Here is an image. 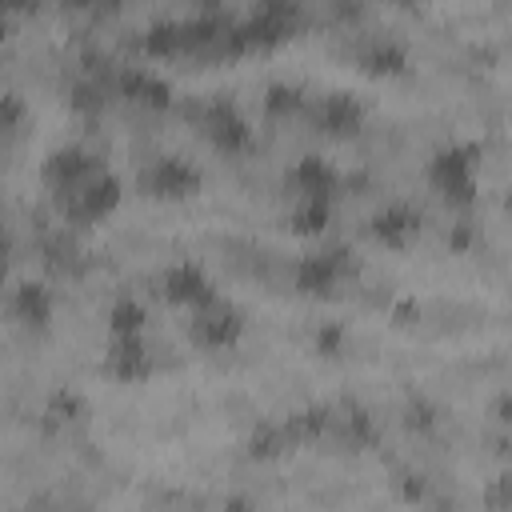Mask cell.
<instances>
[{"label": "cell", "mask_w": 512, "mask_h": 512, "mask_svg": "<svg viewBox=\"0 0 512 512\" xmlns=\"http://www.w3.org/2000/svg\"><path fill=\"white\" fill-rule=\"evenodd\" d=\"M424 176L440 200H448L452 208H468L476 200V188H480V148L468 140L440 144L428 156Z\"/></svg>", "instance_id": "cell-1"}, {"label": "cell", "mask_w": 512, "mask_h": 512, "mask_svg": "<svg viewBox=\"0 0 512 512\" xmlns=\"http://www.w3.org/2000/svg\"><path fill=\"white\" fill-rule=\"evenodd\" d=\"M120 200H124V180L108 164H100L92 176H84L68 192L52 196L60 220H68V224H100L120 208Z\"/></svg>", "instance_id": "cell-2"}, {"label": "cell", "mask_w": 512, "mask_h": 512, "mask_svg": "<svg viewBox=\"0 0 512 512\" xmlns=\"http://www.w3.org/2000/svg\"><path fill=\"white\" fill-rule=\"evenodd\" d=\"M200 184H204L200 168H196L188 156H176V152L152 156V160H144L140 172H136V192L148 196V200H164V204H176V200L196 196Z\"/></svg>", "instance_id": "cell-3"}, {"label": "cell", "mask_w": 512, "mask_h": 512, "mask_svg": "<svg viewBox=\"0 0 512 512\" xmlns=\"http://www.w3.org/2000/svg\"><path fill=\"white\" fill-rule=\"evenodd\" d=\"M244 308L236 304V300H228V296H212L208 304H200V308H192L188 312V340L196 344V348H208V352H224V348H232V344H240V336H244Z\"/></svg>", "instance_id": "cell-4"}, {"label": "cell", "mask_w": 512, "mask_h": 512, "mask_svg": "<svg viewBox=\"0 0 512 512\" xmlns=\"http://www.w3.org/2000/svg\"><path fill=\"white\" fill-rule=\"evenodd\" d=\"M196 120H200L204 140H208L216 152H224V156H240V152H248L252 140H256L252 120H248L244 108H240L236 100H228V96H216V100L200 104Z\"/></svg>", "instance_id": "cell-5"}, {"label": "cell", "mask_w": 512, "mask_h": 512, "mask_svg": "<svg viewBox=\"0 0 512 512\" xmlns=\"http://www.w3.org/2000/svg\"><path fill=\"white\" fill-rule=\"evenodd\" d=\"M352 268H356V260H352V252L344 244L316 248V252H304L292 264V284L304 296H332L352 276Z\"/></svg>", "instance_id": "cell-6"}, {"label": "cell", "mask_w": 512, "mask_h": 512, "mask_svg": "<svg viewBox=\"0 0 512 512\" xmlns=\"http://www.w3.org/2000/svg\"><path fill=\"white\" fill-rule=\"evenodd\" d=\"M156 292H160L172 308L192 312V308L208 304L220 288L212 284V276H208V268H204L200 260H172V264L156 276Z\"/></svg>", "instance_id": "cell-7"}, {"label": "cell", "mask_w": 512, "mask_h": 512, "mask_svg": "<svg viewBox=\"0 0 512 512\" xmlns=\"http://www.w3.org/2000/svg\"><path fill=\"white\" fill-rule=\"evenodd\" d=\"M100 164H104V156H96L88 144H56L40 164V180H44L48 196H60L72 184H80L84 176H92Z\"/></svg>", "instance_id": "cell-8"}, {"label": "cell", "mask_w": 512, "mask_h": 512, "mask_svg": "<svg viewBox=\"0 0 512 512\" xmlns=\"http://www.w3.org/2000/svg\"><path fill=\"white\" fill-rule=\"evenodd\" d=\"M296 28V8L292 4H256L244 16H236V36L240 48H272Z\"/></svg>", "instance_id": "cell-9"}, {"label": "cell", "mask_w": 512, "mask_h": 512, "mask_svg": "<svg viewBox=\"0 0 512 512\" xmlns=\"http://www.w3.org/2000/svg\"><path fill=\"white\" fill-rule=\"evenodd\" d=\"M304 112H308V120H312V128H316V132L336 136V140L356 136V132H360V124H364V104H360L352 92H324V96H308Z\"/></svg>", "instance_id": "cell-10"}, {"label": "cell", "mask_w": 512, "mask_h": 512, "mask_svg": "<svg viewBox=\"0 0 512 512\" xmlns=\"http://www.w3.org/2000/svg\"><path fill=\"white\" fill-rule=\"evenodd\" d=\"M420 228H424V216H420V208L408 204V200H388V204H380V208L372 212V220H368L372 240H376L380 248H392V252L412 248L416 236H420Z\"/></svg>", "instance_id": "cell-11"}, {"label": "cell", "mask_w": 512, "mask_h": 512, "mask_svg": "<svg viewBox=\"0 0 512 512\" xmlns=\"http://www.w3.org/2000/svg\"><path fill=\"white\" fill-rule=\"evenodd\" d=\"M284 188L292 192V200H336L340 192V168L328 156H300L288 172H284Z\"/></svg>", "instance_id": "cell-12"}, {"label": "cell", "mask_w": 512, "mask_h": 512, "mask_svg": "<svg viewBox=\"0 0 512 512\" xmlns=\"http://www.w3.org/2000/svg\"><path fill=\"white\" fill-rule=\"evenodd\" d=\"M116 92L144 112H164L172 104V80L148 64H124L116 72Z\"/></svg>", "instance_id": "cell-13"}, {"label": "cell", "mask_w": 512, "mask_h": 512, "mask_svg": "<svg viewBox=\"0 0 512 512\" xmlns=\"http://www.w3.org/2000/svg\"><path fill=\"white\" fill-rule=\"evenodd\" d=\"M156 368L152 352H148V340L144 336H116L104 344V372L120 384H136V380H148Z\"/></svg>", "instance_id": "cell-14"}, {"label": "cell", "mask_w": 512, "mask_h": 512, "mask_svg": "<svg viewBox=\"0 0 512 512\" xmlns=\"http://www.w3.org/2000/svg\"><path fill=\"white\" fill-rule=\"evenodd\" d=\"M8 312L20 328H32V332H44L56 316V296L44 280H20L8 296Z\"/></svg>", "instance_id": "cell-15"}, {"label": "cell", "mask_w": 512, "mask_h": 512, "mask_svg": "<svg viewBox=\"0 0 512 512\" xmlns=\"http://www.w3.org/2000/svg\"><path fill=\"white\" fill-rule=\"evenodd\" d=\"M356 60L376 76H396L408 64V44L392 32H372V36L356 40Z\"/></svg>", "instance_id": "cell-16"}, {"label": "cell", "mask_w": 512, "mask_h": 512, "mask_svg": "<svg viewBox=\"0 0 512 512\" xmlns=\"http://www.w3.org/2000/svg\"><path fill=\"white\" fill-rule=\"evenodd\" d=\"M328 432H332L344 448H368V444H376V420H372V412L360 408V404H340V408H332Z\"/></svg>", "instance_id": "cell-17"}, {"label": "cell", "mask_w": 512, "mask_h": 512, "mask_svg": "<svg viewBox=\"0 0 512 512\" xmlns=\"http://www.w3.org/2000/svg\"><path fill=\"white\" fill-rule=\"evenodd\" d=\"M104 328H108V340H116V336H144L148 332V308H144V300L120 292L108 304V312H104Z\"/></svg>", "instance_id": "cell-18"}, {"label": "cell", "mask_w": 512, "mask_h": 512, "mask_svg": "<svg viewBox=\"0 0 512 512\" xmlns=\"http://www.w3.org/2000/svg\"><path fill=\"white\" fill-rule=\"evenodd\" d=\"M144 52L148 56H184V20L160 16L144 28Z\"/></svg>", "instance_id": "cell-19"}, {"label": "cell", "mask_w": 512, "mask_h": 512, "mask_svg": "<svg viewBox=\"0 0 512 512\" xmlns=\"http://www.w3.org/2000/svg\"><path fill=\"white\" fill-rule=\"evenodd\" d=\"M304 104H308V96H304V88H300L296 80H272V84L264 88V96H260V108H264L272 120H288V116L304 112Z\"/></svg>", "instance_id": "cell-20"}, {"label": "cell", "mask_w": 512, "mask_h": 512, "mask_svg": "<svg viewBox=\"0 0 512 512\" xmlns=\"http://www.w3.org/2000/svg\"><path fill=\"white\" fill-rule=\"evenodd\" d=\"M332 220V200H292L288 208V228L300 236H320Z\"/></svg>", "instance_id": "cell-21"}, {"label": "cell", "mask_w": 512, "mask_h": 512, "mask_svg": "<svg viewBox=\"0 0 512 512\" xmlns=\"http://www.w3.org/2000/svg\"><path fill=\"white\" fill-rule=\"evenodd\" d=\"M288 444H292L288 424H260V428L252 432V440H248V452L260 456V460H272V456H280Z\"/></svg>", "instance_id": "cell-22"}, {"label": "cell", "mask_w": 512, "mask_h": 512, "mask_svg": "<svg viewBox=\"0 0 512 512\" xmlns=\"http://www.w3.org/2000/svg\"><path fill=\"white\" fill-rule=\"evenodd\" d=\"M84 400L76 396V392H56L52 400H48V408H44V416H48V424L52 428H68V424H76V420H84Z\"/></svg>", "instance_id": "cell-23"}, {"label": "cell", "mask_w": 512, "mask_h": 512, "mask_svg": "<svg viewBox=\"0 0 512 512\" xmlns=\"http://www.w3.org/2000/svg\"><path fill=\"white\" fill-rule=\"evenodd\" d=\"M104 80H96V76H84V80H76L72 84V108L76 112H100L104 108Z\"/></svg>", "instance_id": "cell-24"}, {"label": "cell", "mask_w": 512, "mask_h": 512, "mask_svg": "<svg viewBox=\"0 0 512 512\" xmlns=\"http://www.w3.org/2000/svg\"><path fill=\"white\" fill-rule=\"evenodd\" d=\"M396 484H400V496H404L408 504H424V496H428V480H424V472L404 468V472L396 476Z\"/></svg>", "instance_id": "cell-25"}, {"label": "cell", "mask_w": 512, "mask_h": 512, "mask_svg": "<svg viewBox=\"0 0 512 512\" xmlns=\"http://www.w3.org/2000/svg\"><path fill=\"white\" fill-rule=\"evenodd\" d=\"M24 124V100L16 92H0V132H16Z\"/></svg>", "instance_id": "cell-26"}, {"label": "cell", "mask_w": 512, "mask_h": 512, "mask_svg": "<svg viewBox=\"0 0 512 512\" xmlns=\"http://www.w3.org/2000/svg\"><path fill=\"white\" fill-rule=\"evenodd\" d=\"M408 424H412V428H428V424H436V416H432L420 400H412V404H408Z\"/></svg>", "instance_id": "cell-27"}, {"label": "cell", "mask_w": 512, "mask_h": 512, "mask_svg": "<svg viewBox=\"0 0 512 512\" xmlns=\"http://www.w3.org/2000/svg\"><path fill=\"white\" fill-rule=\"evenodd\" d=\"M504 488H508V476H496V484L484 492V500H488L492 512H504Z\"/></svg>", "instance_id": "cell-28"}, {"label": "cell", "mask_w": 512, "mask_h": 512, "mask_svg": "<svg viewBox=\"0 0 512 512\" xmlns=\"http://www.w3.org/2000/svg\"><path fill=\"white\" fill-rule=\"evenodd\" d=\"M4 264H8V232L0 228V276H4Z\"/></svg>", "instance_id": "cell-29"}]
</instances>
